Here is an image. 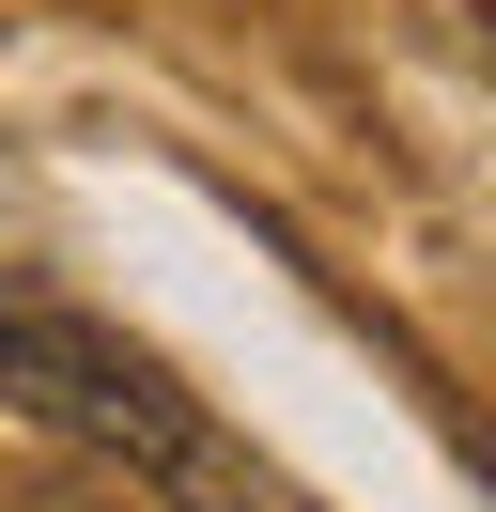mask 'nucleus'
I'll use <instances>...</instances> for the list:
<instances>
[{"instance_id":"nucleus-1","label":"nucleus","mask_w":496,"mask_h":512,"mask_svg":"<svg viewBox=\"0 0 496 512\" xmlns=\"http://www.w3.org/2000/svg\"><path fill=\"white\" fill-rule=\"evenodd\" d=\"M0 404L47 419V435H78V450H109V466H140V481H171V497H202V512H248L217 419L186 404L124 326L62 311V295H16V280H0Z\"/></svg>"}]
</instances>
